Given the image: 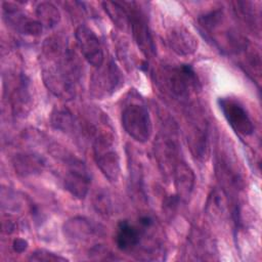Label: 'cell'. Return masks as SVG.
<instances>
[{"mask_svg": "<svg viewBox=\"0 0 262 262\" xmlns=\"http://www.w3.org/2000/svg\"><path fill=\"white\" fill-rule=\"evenodd\" d=\"M39 62L46 88L61 99H73L82 72L80 60L67 39L60 35L48 37L42 44Z\"/></svg>", "mask_w": 262, "mask_h": 262, "instance_id": "cell-1", "label": "cell"}, {"mask_svg": "<svg viewBox=\"0 0 262 262\" xmlns=\"http://www.w3.org/2000/svg\"><path fill=\"white\" fill-rule=\"evenodd\" d=\"M86 132L92 138L94 161L110 182H117L121 174L120 158L115 147V131L108 117L99 110H89Z\"/></svg>", "mask_w": 262, "mask_h": 262, "instance_id": "cell-2", "label": "cell"}, {"mask_svg": "<svg viewBox=\"0 0 262 262\" xmlns=\"http://www.w3.org/2000/svg\"><path fill=\"white\" fill-rule=\"evenodd\" d=\"M216 175L222 191L231 205V216L235 225H239L241 206L239 196L245 189L246 182L243 171L232 152L227 148H219L216 157Z\"/></svg>", "mask_w": 262, "mask_h": 262, "instance_id": "cell-3", "label": "cell"}, {"mask_svg": "<svg viewBox=\"0 0 262 262\" xmlns=\"http://www.w3.org/2000/svg\"><path fill=\"white\" fill-rule=\"evenodd\" d=\"M50 154L63 163L67 168L63 175L64 188L74 198L79 200L85 199L91 184V177L86 165L56 143L50 145Z\"/></svg>", "mask_w": 262, "mask_h": 262, "instance_id": "cell-4", "label": "cell"}, {"mask_svg": "<svg viewBox=\"0 0 262 262\" xmlns=\"http://www.w3.org/2000/svg\"><path fill=\"white\" fill-rule=\"evenodd\" d=\"M155 157L162 173L168 178L173 175L176 165L181 161L177 131L174 124H166L155 140Z\"/></svg>", "mask_w": 262, "mask_h": 262, "instance_id": "cell-5", "label": "cell"}, {"mask_svg": "<svg viewBox=\"0 0 262 262\" xmlns=\"http://www.w3.org/2000/svg\"><path fill=\"white\" fill-rule=\"evenodd\" d=\"M162 77L165 87L179 99H186L200 89L198 76L189 64L166 67Z\"/></svg>", "mask_w": 262, "mask_h": 262, "instance_id": "cell-6", "label": "cell"}, {"mask_svg": "<svg viewBox=\"0 0 262 262\" xmlns=\"http://www.w3.org/2000/svg\"><path fill=\"white\" fill-rule=\"evenodd\" d=\"M122 126L134 140L144 143L152 133V124L147 107L138 102L126 104L121 113Z\"/></svg>", "mask_w": 262, "mask_h": 262, "instance_id": "cell-7", "label": "cell"}, {"mask_svg": "<svg viewBox=\"0 0 262 262\" xmlns=\"http://www.w3.org/2000/svg\"><path fill=\"white\" fill-rule=\"evenodd\" d=\"M186 138L191 155L195 160L203 163L210 156V126L206 117L196 111H190L187 115Z\"/></svg>", "mask_w": 262, "mask_h": 262, "instance_id": "cell-8", "label": "cell"}, {"mask_svg": "<svg viewBox=\"0 0 262 262\" xmlns=\"http://www.w3.org/2000/svg\"><path fill=\"white\" fill-rule=\"evenodd\" d=\"M124 5H126L125 7L128 11L129 28L134 41L146 57L155 56L157 48L145 12L138 6V3L128 2L124 3Z\"/></svg>", "mask_w": 262, "mask_h": 262, "instance_id": "cell-9", "label": "cell"}, {"mask_svg": "<svg viewBox=\"0 0 262 262\" xmlns=\"http://www.w3.org/2000/svg\"><path fill=\"white\" fill-rule=\"evenodd\" d=\"M90 81V92L97 98H104L116 92L123 84V76L117 64L111 59L104 67L96 68Z\"/></svg>", "mask_w": 262, "mask_h": 262, "instance_id": "cell-10", "label": "cell"}, {"mask_svg": "<svg viewBox=\"0 0 262 262\" xmlns=\"http://www.w3.org/2000/svg\"><path fill=\"white\" fill-rule=\"evenodd\" d=\"M220 110L230 127L239 135L249 136L254 132V124L247 110L236 99L221 97L218 100Z\"/></svg>", "mask_w": 262, "mask_h": 262, "instance_id": "cell-11", "label": "cell"}, {"mask_svg": "<svg viewBox=\"0 0 262 262\" xmlns=\"http://www.w3.org/2000/svg\"><path fill=\"white\" fill-rule=\"evenodd\" d=\"M12 85L9 92V102L13 116L25 117L32 108V92L29 78L18 73L12 77Z\"/></svg>", "mask_w": 262, "mask_h": 262, "instance_id": "cell-12", "label": "cell"}, {"mask_svg": "<svg viewBox=\"0 0 262 262\" xmlns=\"http://www.w3.org/2000/svg\"><path fill=\"white\" fill-rule=\"evenodd\" d=\"M78 47L88 63L95 68L103 64L104 54L101 43L95 33L85 25H80L75 32Z\"/></svg>", "mask_w": 262, "mask_h": 262, "instance_id": "cell-13", "label": "cell"}, {"mask_svg": "<svg viewBox=\"0 0 262 262\" xmlns=\"http://www.w3.org/2000/svg\"><path fill=\"white\" fill-rule=\"evenodd\" d=\"M2 10L6 24L17 33L29 36H39L42 33L43 26L39 20L26 15L14 4L3 2Z\"/></svg>", "mask_w": 262, "mask_h": 262, "instance_id": "cell-14", "label": "cell"}, {"mask_svg": "<svg viewBox=\"0 0 262 262\" xmlns=\"http://www.w3.org/2000/svg\"><path fill=\"white\" fill-rule=\"evenodd\" d=\"M187 253L193 260H212L216 255V245L208 232L192 228L187 239Z\"/></svg>", "mask_w": 262, "mask_h": 262, "instance_id": "cell-15", "label": "cell"}, {"mask_svg": "<svg viewBox=\"0 0 262 262\" xmlns=\"http://www.w3.org/2000/svg\"><path fill=\"white\" fill-rule=\"evenodd\" d=\"M167 42L172 51L179 56L193 54L199 46L195 36L181 25L173 27L168 31Z\"/></svg>", "mask_w": 262, "mask_h": 262, "instance_id": "cell-16", "label": "cell"}, {"mask_svg": "<svg viewBox=\"0 0 262 262\" xmlns=\"http://www.w3.org/2000/svg\"><path fill=\"white\" fill-rule=\"evenodd\" d=\"M63 234L71 243H82L97 234L98 229L91 220L85 217H74L64 222Z\"/></svg>", "mask_w": 262, "mask_h": 262, "instance_id": "cell-17", "label": "cell"}, {"mask_svg": "<svg viewBox=\"0 0 262 262\" xmlns=\"http://www.w3.org/2000/svg\"><path fill=\"white\" fill-rule=\"evenodd\" d=\"M143 232L141 227L130 223L128 220H122L116 231V245L123 252H132L139 248L142 243Z\"/></svg>", "mask_w": 262, "mask_h": 262, "instance_id": "cell-18", "label": "cell"}, {"mask_svg": "<svg viewBox=\"0 0 262 262\" xmlns=\"http://www.w3.org/2000/svg\"><path fill=\"white\" fill-rule=\"evenodd\" d=\"M172 177L177 198L179 201L186 202L193 191L195 182V176L192 169L184 161H180L176 165Z\"/></svg>", "mask_w": 262, "mask_h": 262, "instance_id": "cell-19", "label": "cell"}, {"mask_svg": "<svg viewBox=\"0 0 262 262\" xmlns=\"http://www.w3.org/2000/svg\"><path fill=\"white\" fill-rule=\"evenodd\" d=\"M12 166L17 175L29 177L42 173L46 166V162L37 154L18 152L15 154L12 159Z\"/></svg>", "mask_w": 262, "mask_h": 262, "instance_id": "cell-20", "label": "cell"}, {"mask_svg": "<svg viewBox=\"0 0 262 262\" xmlns=\"http://www.w3.org/2000/svg\"><path fill=\"white\" fill-rule=\"evenodd\" d=\"M50 121L53 128L68 135L78 137L83 134L82 125L68 108H55L51 114Z\"/></svg>", "mask_w": 262, "mask_h": 262, "instance_id": "cell-21", "label": "cell"}, {"mask_svg": "<svg viewBox=\"0 0 262 262\" xmlns=\"http://www.w3.org/2000/svg\"><path fill=\"white\" fill-rule=\"evenodd\" d=\"M235 15L245 24L248 28L259 32L260 16L257 12L253 2L249 1H235L232 2Z\"/></svg>", "mask_w": 262, "mask_h": 262, "instance_id": "cell-22", "label": "cell"}, {"mask_svg": "<svg viewBox=\"0 0 262 262\" xmlns=\"http://www.w3.org/2000/svg\"><path fill=\"white\" fill-rule=\"evenodd\" d=\"M101 5L110 19L118 29L126 31L129 28L128 11L124 4L117 1H104Z\"/></svg>", "mask_w": 262, "mask_h": 262, "instance_id": "cell-23", "label": "cell"}, {"mask_svg": "<svg viewBox=\"0 0 262 262\" xmlns=\"http://www.w3.org/2000/svg\"><path fill=\"white\" fill-rule=\"evenodd\" d=\"M36 16L39 23L48 29L54 28L60 20L58 8L51 2H41L36 8Z\"/></svg>", "mask_w": 262, "mask_h": 262, "instance_id": "cell-24", "label": "cell"}, {"mask_svg": "<svg viewBox=\"0 0 262 262\" xmlns=\"http://www.w3.org/2000/svg\"><path fill=\"white\" fill-rule=\"evenodd\" d=\"M130 162V172H129V181H130V189L136 193V195L144 196V188H143V175L140 167V163H138L135 159H131L129 156Z\"/></svg>", "mask_w": 262, "mask_h": 262, "instance_id": "cell-25", "label": "cell"}, {"mask_svg": "<svg viewBox=\"0 0 262 262\" xmlns=\"http://www.w3.org/2000/svg\"><path fill=\"white\" fill-rule=\"evenodd\" d=\"M93 207L97 213L104 216L114 214V203L111 194L104 190L97 191L93 198Z\"/></svg>", "mask_w": 262, "mask_h": 262, "instance_id": "cell-26", "label": "cell"}, {"mask_svg": "<svg viewBox=\"0 0 262 262\" xmlns=\"http://www.w3.org/2000/svg\"><path fill=\"white\" fill-rule=\"evenodd\" d=\"M29 260L31 261H47V262H58V261H68L66 257H62L58 254H55L51 251L44 250V249H38L31 253Z\"/></svg>", "mask_w": 262, "mask_h": 262, "instance_id": "cell-27", "label": "cell"}, {"mask_svg": "<svg viewBox=\"0 0 262 262\" xmlns=\"http://www.w3.org/2000/svg\"><path fill=\"white\" fill-rule=\"evenodd\" d=\"M28 242L25 239V238H20V237H17V238H15L14 241H13V243H12V248H13V250H14V252H16V253H23V252H25L26 250H27V248H28Z\"/></svg>", "mask_w": 262, "mask_h": 262, "instance_id": "cell-28", "label": "cell"}]
</instances>
